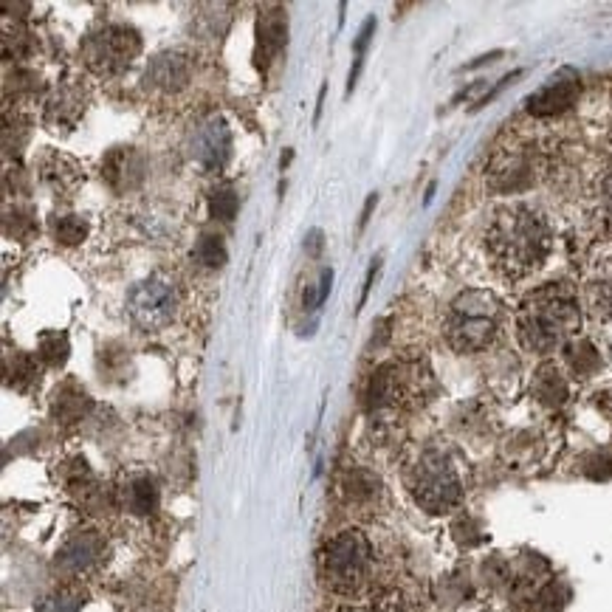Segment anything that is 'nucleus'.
Masks as SVG:
<instances>
[{"label": "nucleus", "instance_id": "obj_1", "mask_svg": "<svg viewBox=\"0 0 612 612\" xmlns=\"http://www.w3.org/2000/svg\"><path fill=\"white\" fill-rule=\"evenodd\" d=\"M553 249V229L548 218L531 204H508L494 212L486 232V252L491 266L505 280H522L545 266Z\"/></svg>", "mask_w": 612, "mask_h": 612}, {"label": "nucleus", "instance_id": "obj_2", "mask_svg": "<svg viewBox=\"0 0 612 612\" xmlns=\"http://www.w3.org/2000/svg\"><path fill=\"white\" fill-rule=\"evenodd\" d=\"M581 328V305L570 283H550L522 299L517 311L519 345L548 356L567 347Z\"/></svg>", "mask_w": 612, "mask_h": 612}, {"label": "nucleus", "instance_id": "obj_3", "mask_svg": "<svg viewBox=\"0 0 612 612\" xmlns=\"http://www.w3.org/2000/svg\"><path fill=\"white\" fill-rule=\"evenodd\" d=\"M505 322V305L494 291L469 288L457 294L443 319L446 342L457 353H480L497 342Z\"/></svg>", "mask_w": 612, "mask_h": 612}, {"label": "nucleus", "instance_id": "obj_4", "mask_svg": "<svg viewBox=\"0 0 612 612\" xmlns=\"http://www.w3.org/2000/svg\"><path fill=\"white\" fill-rule=\"evenodd\" d=\"M178 308H181V288L167 271L144 277L127 294V314L133 319V325L144 333H158L173 325Z\"/></svg>", "mask_w": 612, "mask_h": 612}, {"label": "nucleus", "instance_id": "obj_5", "mask_svg": "<svg viewBox=\"0 0 612 612\" xmlns=\"http://www.w3.org/2000/svg\"><path fill=\"white\" fill-rule=\"evenodd\" d=\"M142 54V34L127 23H108L82 40V63L96 77H119Z\"/></svg>", "mask_w": 612, "mask_h": 612}, {"label": "nucleus", "instance_id": "obj_6", "mask_svg": "<svg viewBox=\"0 0 612 612\" xmlns=\"http://www.w3.org/2000/svg\"><path fill=\"white\" fill-rule=\"evenodd\" d=\"M460 477L449 457L440 452H426L412 469V494L421 508L432 514H443L460 500Z\"/></svg>", "mask_w": 612, "mask_h": 612}, {"label": "nucleus", "instance_id": "obj_7", "mask_svg": "<svg viewBox=\"0 0 612 612\" xmlns=\"http://www.w3.org/2000/svg\"><path fill=\"white\" fill-rule=\"evenodd\" d=\"M325 579L339 593L359 590L370 570V542L361 531H342L325 548Z\"/></svg>", "mask_w": 612, "mask_h": 612}, {"label": "nucleus", "instance_id": "obj_8", "mask_svg": "<svg viewBox=\"0 0 612 612\" xmlns=\"http://www.w3.org/2000/svg\"><path fill=\"white\" fill-rule=\"evenodd\" d=\"M536 153L534 147L528 144H511V147H503L497 150V156L491 158L488 164V187L494 192H503V195H514V192H522L528 189L536 181Z\"/></svg>", "mask_w": 612, "mask_h": 612}, {"label": "nucleus", "instance_id": "obj_9", "mask_svg": "<svg viewBox=\"0 0 612 612\" xmlns=\"http://www.w3.org/2000/svg\"><path fill=\"white\" fill-rule=\"evenodd\" d=\"M189 153L206 173H220L232 158V130L220 113L201 119L189 133Z\"/></svg>", "mask_w": 612, "mask_h": 612}, {"label": "nucleus", "instance_id": "obj_10", "mask_svg": "<svg viewBox=\"0 0 612 612\" xmlns=\"http://www.w3.org/2000/svg\"><path fill=\"white\" fill-rule=\"evenodd\" d=\"M88 110V88L79 79H63L43 102V125L51 133H71Z\"/></svg>", "mask_w": 612, "mask_h": 612}, {"label": "nucleus", "instance_id": "obj_11", "mask_svg": "<svg viewBox=\"0 0 612 612\" xmlns=\"http://www.w3.org/2000/svg\"><path fill=\"white\" fill-rule=\"evenodd\" d=\"M192 74H195V60L189 57L187 51H161L147 65L144 85L153 94L173 96L187 88L192 82Z\"/></svg>", "mask_w": 612, "mask_h": 612}, {"label": "nucleus", "instance_id": "obj_12", "mask_svg": "<svg viewBox=\"0 0 612 612\" xmlns=\"http://www.w3.org/2000/svg\"><path fill=\"white\" fill-rule=\"evenodd\" d=\"M581 94V79L565 68L559 71L556 77H550L536 94L528 96V113L536 116V119H548V116H559L565 113L567 108L576 105V99Z\"/></svg>", "mask_w": 612, "mask_h": 612}, {"label": "nucleus", "instance_id": "obj_13", "mask_svg": "<svg viewBox=\"0 0 612 612\" xmlns=\"http://www.w3.org/2000/svg\"><path fill=\"white\" fill-rule=\"evenodd\" d=\"M102 178L116 195H127L142 187L144 181V158L136 147H113L108 156L102 158Z\"/></svg>", "mask_w": 612, "mask_h": 612}, {"label": "nucleus", "instance_id": "obj_14", "mask_svg": "<svg viewBox=\"0 0 612 612\" xmlns=\"http://www.w3.org/2000/svg\"><path fill=\"white\" fill-rule=\"evenodd\" d=\"M285 43H288V17L280 6H266L257 17V48H254L257 68L268 71V65L277 63Z\"/></svg>", "mask_w": 612, "mask_h": 612}, {"label": "nucleus", "instance_id": "obj_15", "mask_svg": "<svg viewBox=\"0 0 612 612\" xmlns=\"http://www.w3.org/2000/svg\"><path fill=\"white\" fill-rule=\"evenodd\" d=\"M40 181L57 198H71L85 184V170H82V164H79L77 158L51 150V153L40 158Z\"/></svg>", "mask_w": 612, "mask_h": 612}, {"label": "nucleus", "instance_id": "obj_16", "mask_svg": "<svg viewBox=\"0 0 612 612\" xmlns=\"http://www.w3.org/2000/svg\"><path fill=\"white\" fill-rule=\"evenodd\" d=\"M584 299H587V308L598 319L612 322V257L593 263L587 280H584Z\"/></svg>", "mask_w": 612, "mask_h": 612}, {"label": "nucleus", "instance_id": "obj_17", "mask_svg": "<svg viewBox=\"0 0 612 612\" xmlns=\"http://www.w3.org/2000/svg\"><path fill=\"white\" fill-rule=\"evenodd\" d=\"M102 539L94 531H82V534L71 536L57 553V567H63L65 573H82L88 567H94L102 556Z\"/></svg>", "mask_w": 612, "mask_h": 612}, {"label": "nucleus", "instance_id": "obj_18", "mask_svg": "<svg viewBox=\"0 0 612 612\" xmlns=\"http://www.w3.org/2000/svg\"><path fill=\"white\" fill-rule=\"evenodd\" d=\"M534 393L545 407H559V404H565L567 398L565 373H562L556 364H542V367L536 370Z\"/></svg>", "mask_w": 612, "mask_h": 612}, {"label": "nucleus", "instance_id": "obj_19", "mask_svg": "<svg viewBox=\"0 0 612 612\" xmlns=\"http://www.w3.org/2000/svg\"><path fill=\"white\" fill-rule=\"evenodd\" d=\"M125 505L130 508V511H133V514H139V517H144V514H153L158 505L156 480H153V477H147V474H136V477H133L125 488Z\"/></svg>", "mask_w": 612, "mask_h": 612}, {"label": "nucleus", "instance_id": "obj_20", "mask_svg": "<svg viewBox=\"0 0 612 612\" xmlns=\"http://www.w3.org/2000/svg\"><path fill=\"white\" fill-rule=\"evenodd\" d=\"M71 353L68 345V336L63 330H46L40 333V342H37V359L43 361L46 367H63Z\"/></svg>", "mask_w": 612, "mask_h": 612}, {"label": "nucleus", "instance_id": "obj_21", "mask_svg": "<svg viewBox=\"0 0 612 612\" xmlns=\"http://www.w3.org/2000/svg\"><path fill=\"white\" fill-rule=\"evenodd\" d=\"M565 350H567V364L573 367V373H576V376L590 378L593 373H596L598 367H601V356H598V350L590 345V342H584V339H573Z\"/></svg>", "mask_w": 612, "mask_h": 612}, {"label": "nucleus", "instance_id": "obj_22", "mask_svg": "<svg viewBox=\"0 0 612 612\" xmlns=\"http://www.w3.org/2000/svg\"><path fill=\"white\" fill-rule=\"evenodd\" d=\"M88 395L85 390H79L74 384H65L63 390H57L54 395V415L63 418V421H77L82 418V412L88 409Z\"/></svg>", "mask_w": 612, "mask_h": 612}, {"label": "nucleus", "instance_id": "obj_23", "mask_svg": "<svg viewBox=\"0 0 612 612\" xmlns=\"http://www.w3.org/2000/svg\"><path fill=\"white\" fill-rule=\"evenodd\" d=\"M51 235L63 246H77L88 237V220L82 215H54L51 218Z\"/></svg>", "mask_w": 612, "mask_h": 612}, {"label": "nucleus", "instance_id": "obj_24", "mask_svg": "<svg viewBox=\"0 0 612 612\" xmlns=\"http://www.w3.org/2000/svg\"><path fill=\"white\" fill-rule=\"evenodd\" d=\"M192 257H195V260H198V263H201V266H206V268H220V266H226V260H229V252H226V243H223V237L204 232V235L198 237L195 249H192Z\"/></svg>", "mask_w": 612, "mask_h": 612}, {"label": "nucleus", "instance_id": "obj_25", "mask_svg": "<svg viewBox=\"0 0 612 612\" xmlns=\"http://www.w3.org/2000/svg\"><path fill=\"white\" fill-rule=\"evenodd\" d=\"M37 373H40L37 359L29 356V353H15V359H12V356L6 359V384H9V387L26 390L34 378H37Z\"/></svg>", "mask_w": 612, "mask_h": 612}, {"label": "nucleus", "instance_id": "obj_26", "mask_svg": "<svg viewBox=\"0 0 612 612\" xmlns=\"http://www.w3.org/2000/svg\"><path fill=\"white\" fill-rule=\"evenodd\" d=\"M237 206H240V198L232 184H218L209 195V215L215 220H229L237 215Z\"/></svg>", "mask_w": 612, "mask_h": 612}, {"label": "nucleus", "instance_id": "obj_27", "mask_svg": "<svg viewBox=\"0 0 612 612\" xmlns=\"http://www.w3.org/2000/svg\"><path fill=\"white\" fill-rule=\"evenodd\" d=\"M347 494H350V500H356V503H361V500H373L378 491V480H373L370 474H364V471H356V474H350L347 477Z\"/></svg>", "mask_w": 612, "mask_h": 612}, {"label": "nucleus", "instance_id": "obj_28", "mask_svg": "<svg viewBox=\"0 0 612 612\" xmlns=\"http://www.w3.org/2000/svg\"><path fill=\"white\" fill-rule=\"evenodd\" d=\"M79 607H82V596L71 593V590H63V593H54L51 598H46L40 612H77Z\"/></svg>", "mask_w": 612, "mask_h": 612}, {"label": "nucleus", "instance_id": "obj_29", "mask_svg": "<svg viewBox=\"0 0 612 612\" xmlns=\"http://www.w3.org/2000/svg\"><path fill=\"white\" fill-rule=\"evenodd\" d=\"M373 34H376V17H367V20H364V26L359 29V37H356V43H353V51H356V63H364V51H367V46H370Z\"/></svg>", "mask_w": 612, "mask_h": 612}, {"label": "nucleus", "instance_id": "obj_30", "mask_svg": "<svg viewBox=\"0 0 612 612\" xmlns=\"http://www.w3.org/2000/svg\"><path fill=\"white\" fill-rule=\"evenodd\" d=\"M601 204H604V212H607V218L612 223V173L601 184Z\"/></svg>", "mask_w": 612, "mask_h": 612}]
</instances>
